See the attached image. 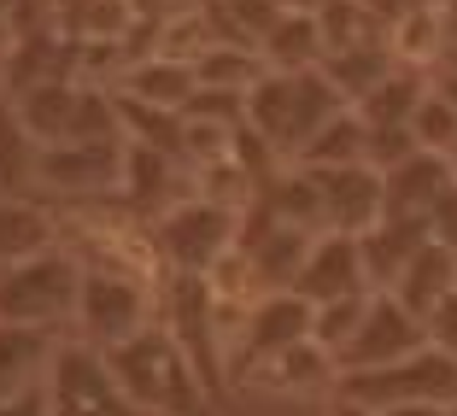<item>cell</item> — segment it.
Masks as SVG:
<instances>
[{
    "instance_id": "cell-31",
    "label": "cell",
    "mask_w": 457,
    "mask_h": 416,
    "mask_svg": "<svg viewBox=\"0 0 457 416\" xmlns=\"http://www.w3.org/2000/svg\"><path fill=\"white\" fill-rule=\"evenodd\" d=\"M381 416H445V404H393Z\"/></svg>"
},
{
    "instance_id": "cell-22",
    "label": "cell",
    "mask_w": 457,
    "mask_h": 416,
    "mask_svg": "<svg viewBox=\"0 0 457 416\" xmlns=\"http://www.w3.org/2000/svg\"><path fill=\"white\" fill-rule=\"evenodd\" d=\"M258 59H264V71H323L328 41H323L317 12H282V24L270 29V41L258 47Z\"/></svg>"
},
{
    "instance_id": "cell-28",
    "label": "cell",
    "mask_w": 457,
    "mask_h": 416,
    "mask_svg": "<svg viewBox=\"0 0 457 416\" xmlns=\"http://www.w3.org/2000/svg\"><path fill=\"white\" fill-rule=\"evenodd\" d=\"M428 346H434V352H445V358L457 363V294L428 317Z\"/></svg>"
},
{
    "instance_id": "cell-1",
    "label": "cell",
    "mask_w": 457,
    "mask_h": 416,
    "mask_svg": "<svg viewBox=\"0 0 457 416\" xmlns=\"http://www.w3.org/2000/svg\"><path fill=\"white\" fill-rule=\"evenodd\" d=\"M106 363L118 376V387L147 416H212V404H217V393L205 387V376L194 370V358L182 352V340L164 322H153L135 340L112 346Z\"/></svg>"
},
{
    "instance_id": "cell-5",
    "label": "cell",
    "mask_w": 457,
    "mask_h": 416,
    "mask_svg": "<svg viewBox=\"0 0 457 416\" xmlns=\"http://www.w3.org/2000/svg\"><path fill=\"white\" fill-rule=\"evenodd\" d=\"M77 299H82V258L65 241L24 258V264H12V270H0V322L71 335Z\"/></svg>"
},
{
    "instance_id": "cell-6",
    "label": "cell",
    "mask_w": 457,
    "mask_h": 416,
    "mask_svg": "<svg viewBox=\"0 0 457 416\" xmlns=\"http://www.w3.org/2000/svg\"><path fill=\"white\" fill-rule=\"evenodd\" d=\"M123 159H129V135H95V141L41 147L36 194L54 205V212L88 205V200H112V194L123 188Z\"/></svg>"
},
{
    "instance_id": "cell-9",
    "label": "cell",
    "mask_w": 457,
    "mask_h": 416,
    "mask_svg": "<svg viewBox=\"0 0 457 416\" xmlns=\"http://www.w3.org/2000/svg\"><path fill=\"white\" fill-rule=\"evenodd\" d=\"M340 393L358 404H376V411H393V404H457V363L445 352L422 346L404 363H387V370H363V376H346Z\"/></svg>"
},
{
    "instance_id": "cell-18",
    "label": "cell",
    "mask_w": 457,
    "mask_h": 416,
    "mask_svg": "<svg viewBox=\"0 0 457 416\" xmlns=\"http://www.w3.org/2000/svg\"><path fill=\"white\" fill-rule=\"evenodd\" d=\"M387 294L399 299L411 317L428 322L434 311H440L445 299L457 294V253H452V246H440V241H428L417 258H411V264H404V276L387 287Z\"/></svg>"
},
{
    "instance_id": "cell-2",
    "label": "cell",
    "mask_w": 457,
    "mask_h": 416,
    "mask_svg": "<svg viewBox=\"0 0 457 416\" xmlns=\"http://www.w3.org/2000/svg\"><path fill=\"white\" fill-rule=\"evenodd\" d=\"M346 112V95L323 71H264L246 95V129L264 141L282 164H299V153Z\"/></svg>"
},
{
    "instance_id": "cell-7",
    "label": "cell",
    "mask_w": 457,
    "mask_h": 416,
    "mask_svg": "<svg viewBox=\"0 0 457 416\" xmlns=\"http://www.w3.org/2000/svg\"><path fill=\"white\" fill-rule=\"evenodd\" d=\"M41 393H47V411L54 416H147L129 393L118 387L106 352L82 346V340H65V346H59V358H54V370H47V381H41Z\"/></svg>"
},
{
    "instance_id": "cell-12",
    "label": "cell",
    "mask_w": 457,
    "mask_h": 416,
    "mask_svg": "<svg viewBox=\"0 0 457 416\" xmlns=\"http://www.w3.org/2000/svg\"><path fill=\"white\" fill-rule=\"evenodd\" d=\"M311 176H317V194H323L328 229H340V235H370L387 217V171L381 164H328V171H311Z\"/></svg>"
},
{
    "instance_id": "cell-24",
    "label": "cell",
    "mask_w": 457,
    "mask_h": 416,
    "mask_svg": "<svg viewBox=\"0 0 457 416\" xmlns=\"http://www.w3.org/2000/svg\"><path fill=\"white\" fill-rule=\"evenodd\" d=\"M194 77H200V88L246 100L258 82H264V59H258L253 47H235V41H205L200 54H194Z\"/></svg>"
},
{
    "instance_id": "cell-13",
    "label": "cell",
    "mask_w": 457,
    "mask_h": 416,
    "mask_svg": "<svg viewBox=\"0 0 457 416\" xmlns=\"http://www.w3.org/2000/svg\"><path fill=\"white\" fill-rule=\"evenodd\" d=\"M294 294L305 299L311 311H317V305H335V299L376 294V287H370V270H363V241H358V235H340V229L317 235V241H311V253H305V270H299Z\"/></svg>"
},
{
    "instance_id": "cell-35",
    "label": "cell",
    "mask_w": 457,
    "mask_h": 416,
    "mask_svg": "<svg viewBox=\"0 0 457 416\" xmlns=\"http://www.w3.org/2000/svg\"><path fill=\"white\" fill-rule=\"evenodd\" d=\"M452 171H457V147H452Z\"/></svg>"
},
{
    "instance_id": "cell-21",
    "label": "cell",
    "mask_w": 457,
    "mask_h": 416,
    "mask_svg": "<svg viewBox=\"0 0 457 416\" xmlns=\"http://www.w3.org/2000/svg\"><path fill=\"white\" fill-rule=\"evenodd\" d=\"M36 171H41V141L24 129L12 100H0V200H41Z\"/></svg>"
},
{
    "instance_id": "cell-25",
    "label": "cell",
    "mask_w": 457,
    "mask_h": 416,
    "mask_svg": "<svg viewBox=\"0 0 457 416\" xmlns=\"http://www.w3.org/2000/svg\"><path fill=\"white\" fill-rule=\"evenodd\" d=\"M299 164H311V171H328V164H370V123L346 106L305 153H299Z\"/></svg>"
},
{
    "instance_id": "cell-10",
    "label": "cell",
    "mask_w": 457,
    "mask_h": 416,
    "mask_svg": "<svg viewBox=\"0 0 457 416\" xmlns=\"http://www.w3.org/2000/svg\"><path fill=\"white\" fill-rule=\"evenodd\" d=\"M311 241H317L311 229L282 223L270 205L253 200V205H246V217H241V246H235V258H241V270L258 282V294H294Z\"/></svg>"
},
{
    "instance_id": "cell-4",
    "label": "cell",
    "mask_w": 457,
    "mask_h": 416,
    "mask_svg": "<svg viewBox=\"0 0 457 416\" xmlns=\"http://www.w3.org/2000/svg\"><path fill=\"white\" fill-rule=\"evenodd\" d=\"M241 217L235 205L188 194L153 223V253H159L164 276H217L241 246Z\"/></svg>"
},
{
    "instance_id": "cell-34",
    "label": "cell",
    "mask_w": 457,
    "mask_h": 416,
    "mask_svg": "<svg viewBox=\"0 0 457 416\" xmlns=\"http://www.w3.org/2000/svg\"><path fill=\"white\" fill-rule=\"evenodd\" d=\"M445 416H457V404H445Z\"/></svg>"
},
{
    "instance_id": "cell-17",
    "label": "cell",
    "mask_w": 457,
    "mask_h": 416,
    "mask_svg": "<svg viewBox=\"0 0 457 416\" xmlns=\"http://www.w3.org/2000/svg\"><path fill=\"white\" fill-rule=\"evenodd\" d=\"M118 95L141 100V106L188 112V100L200 95V77H194V59H182V54H141V59H129Z\"/></svg>"
},
{
    "instance_id": "cell-3",
    "label": "cell",
    "mask_w": 457,
    "mask_h": 416,
    "mask_svg": "<svg viewBox=\"0 0 457 416\" xmlns=\"http://www.w3.org/2000/svg\"><path fill=\"white\" fill-rule=\"evenodd\" d=\"M153 322H159V282L153 276L123 264H82V299H77L71 340L112 352L123 340H135L141 329H153Z\"/></svg>"
},
{
    "instance_id": "cell-20",
    "label": "cell",
    "mask_w": 457,
    "mask_h": 416,
    "mask_svg": "<svg viewBox=\"0 0 457 416\" xmlns=\"http://www.w3.org/2000/svg\"><path fill=\"white\" fill-rule=\"evenodd\" d=\"M59 246V212L47 200H0V270Z\"/></svg>"
},
{
    "instance_id": "cell-27",
    "label": "cell",
    "mask_w": 457,
    "mask_h": 416,
    "mask_svg": "<svg viewBox=\"0 0 457 416\" xmlns=\"http://www.w3.org/2000/svg\"><path fill=\"white\" fill-rule=\"evenodd\" d=\"M363 311H370V294H358V299H335V305H317V322H311V335L323 340L328 352H346V340L358 335V322H363Z\"/></svg>"
},
{
    "instance_id": "cell-19",
    "label": "cell",
    "mask_w": 457,
    "mask_h": 416,
    "mask_svg": "<svg viewBox=\"0 0 457 416\" xmlns=\"http://www.w3.org/2000/svg\"><path fill=\"white\" fill-rule=\"evenodd\" d=\"M363 241V270H370V287L376 294H387L393 282L404 276V264L422 253V246L434 241L428 223H404V217H381L370 235H358Z\"/></svg>"
},
{
    "instance_id": "cell-32",
    "label": "cell",
    "mask_w": 457,
    "mask_h": 416,
    "mask_svg": "<svg viewBox=\"0 0 457 416\" xmlns=\"http://www.w3.org/2000/svg\"><path fill=\"white\" fill-rule=\"evenodd\" d=\"M276 6H282V12H317L323 0H276Z\"/></svg>"
},
{
    "instance_id": "cell-23",
    "label": "cell",
    "mask_w": 457,
    "mask_h": 416,
    "mask_svg": "<svg viewBox=\"0 0 457 416\" xmlns=\"http://www.w3.org/2000/svg\"><path fill=\"white\" fill-rule=\"evenodd\" d=\"M399 71V59H393L387 36L381 41H363V47H346V54H328L323 59V77L335 82L340 95H346V106H358V100H370L381 88V82Z\"/></svg>"
},
{
    "instance_id": "cell-30",
    "label": "cell",
    "mask_w": 457,
    "mask_h": 416,
    "mask_svg": "<svg viewBox=\"0 0 457 416\" xmlns=\"http://www.w3.org/2000/svg\"><path fill=\"white\" fill-rule=\"evenodd\" d=\"M323 416H381L376 404H358V399H346V393H335V399L323 404Z\"/></svg>"
},
{
    "instance_id": "cell-11",
    "label": "cell",
    "mask_w": 457,
    "mask_h": 416,
    "mask_svg": "<svg viewBox=\"0 0 457 416\" xmlns=\"http://www.w3.org/2000/svg\"><path fill=\"white\" fill-rule=\"evenodd\" d=\"M428 346V322L411 317L393 294H370V311H363L358 335L340 352V370L346 376H363V370H387V363H404L411 352Z\"/></svg>"
},
{
    "instance_id": "cell-26",
    "label": "cell",
    "mask_w": 457,
    "mask_h": 416,
    "mask_svg": "<svg viewBox=\"0 0 457 416\" xmlns=\"http://www.w3.org/2000/svg\"><path fill=\"white\" fill-rule=\"evenodd\" d=\"M411 135H417L422 153H445V159H452V147H457V106H452V95L434 88V82H428V95H422L417 118H411Z\"/></svg>"
},
{
    "instance_id": "cell-16",
    "label": "cell",
    "mask_w": 457,
    "mask_h": 416,
    "mask_svg": "<svg viewBox=\"0 0 457 416\" xmlns=\"http://www.w3.org/2000/svg\"><path fill=\"white\" fill-rule=\"evenodd\" d=\"M340 381H346V370H340V358L323 346V340H299L294 352H282L276 363L258 370V387L282 393V399H317V404L335 399Z\"/></svg>"
},
{
    "instance_id": "cell-15",
    "label": "cell",
    "mask_w": 457,
    "mask_h": 416,
    "mask_svg": "<svg viewBox=\"0 0 457 416\" xmlns=\"http://www.w3.org/2000/svg\"><path fill=\"white\" fill-rule=\"evenodd\" d=\"M65 340L71 335H59V329L0 322V404L24 399V393H41V381H47V370H54Z\"/></svg>"
},
{
    "instance_id": "cell-29",
    "label": "cell",
    "mask_w": 457,
    "mask_h": 416,
    "mask_svg": "<svg viewBox=\"0 0 457 416\" xmlns=\"http://www.w3.org/2000/svg\"><path fill=\"white\" fill-rule=\"evenodd\" d=\"M0 416H54V411H47V393H24V399L0 404Z\"/></svg>"
},
{
    "instance_id": "cell-33",
    "label": "cell",
    "mask_w": 457,
    "mask_h": 416,
    "mask_svg": "<svg viewBox=\"0 0 457 416\" xmlns=\"http://www.w3.org/2000/svg\"><path fill=\"white\" fill-rule=\"evenodd\" d=\"M6 54H12V24H0V71H6Z\"/></svg>"
},
{
    "instance_id": "cell-14",
    "label": "cell",
    "mask_w": 457,
    "mask_h": 416,
    "mask_svg": "<svg viewBox=\"0 0 457 416\" xmlns=\"http://www.w3.org/2000/svg\"><path fill=\"white\" fill-rule=\"evenodd\" d=\"M457 188V171L445 153H411L387 171V217L404 223H434L440 200Z\"/></svg>"
},
{
    "instance_id": "cell-8",
    "label": "cell",
    "mask_w": 457,
    "mask_h": 416,
    "mask_svg": "<svg viewBox=\"0 0 457 416\" xmlns=\"http://www.w3.org/2000/svg\"><path fill=\"white\" fill-rule=\"evenodd\" d=\"M311 322H317V311H311L299 294H264L241 317V329H235V346H228V387H235V381H258V370L276 363L282 352H294L299 340H317Z\"/></svg>"
}]
</instances>
